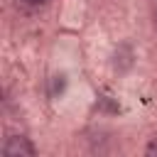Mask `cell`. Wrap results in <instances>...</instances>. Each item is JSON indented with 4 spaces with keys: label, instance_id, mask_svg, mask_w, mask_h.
<instances>
[{
    "label": "cell",
    "instance_id": "3957f363",
    "mask_svg": "<svg viewBox=\"0 0 157 157\" xmlns=\"http://www.w3.org/2000/svg\"><path fill=\"white\" fill-rule=\"evenodd\" d=\"M27 2H29V5H44L47 0H27Z\"/></svg>",
    "mask_w": 157,
    "mask_h": 157
},
{
    "label": "cell",
    "instance_id": "7a4b0ae2",
    "mask_svg": "<svg viewBox=\"0 0 157 157\" xmlns=\"http://www.w3.org/2000/svg\"><path fill=\"white\" fill-rule=\"evenodd\" d=\"M147 155H157V137H155V140L147 145Z\"/></svg>",
    "mask_w": 157,
    "mask_h": 157
},
{
    "label": "cell",
    "instance_id": "6da1fadb",
    "mask_svg": "<svg viewBox=\"0 0 157 157\" xmlns=\"http://www.w3.org/2000/svg\"><path fill=\"white\" fill-rule=\"evenodd\" d=\"M2 155L5 157H32L34 155V145L22 137V135H10L2 145Z\"/></svg>",
    "mask_w": 157,
    "mask_h": 157
}]
</instances>
